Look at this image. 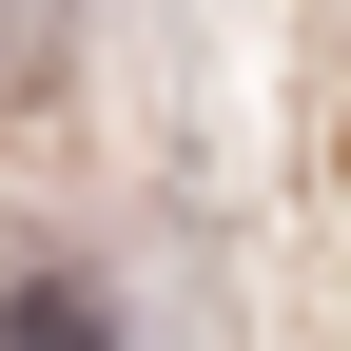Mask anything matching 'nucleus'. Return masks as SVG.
Instances as JSON below:
<instances>
[{
    "instance_id": "nucleus-1",
    "label": "nucleus",
    "mask_w": 351,
    "mask_h": 351,
    "mask_svg": "<svg viewBox=\"0 0 351 351\" xmlns=\"http://www.w3.org/2000/svg\"><path fill=\"white\" fill-rule=\"evenodd\" d=\"M0 351H117L98 274H20V293H0Z\"/></svg>"
},
{
    "instance_id": "nucleus-2",
    "label": "nucleus",
    "mask_w": 351,
    "mask_h": 351,
    "mask_svg": "<svg viewBox=\"0 0 351 351\" xmlns=\"http://www.w3.org/2000/svg\"><path fill=\"white\" fill-rule=\"evenodd\" d=\"M59 59H78L59 0H0V98H59Z\"/></svg>"
}]
</instances>
